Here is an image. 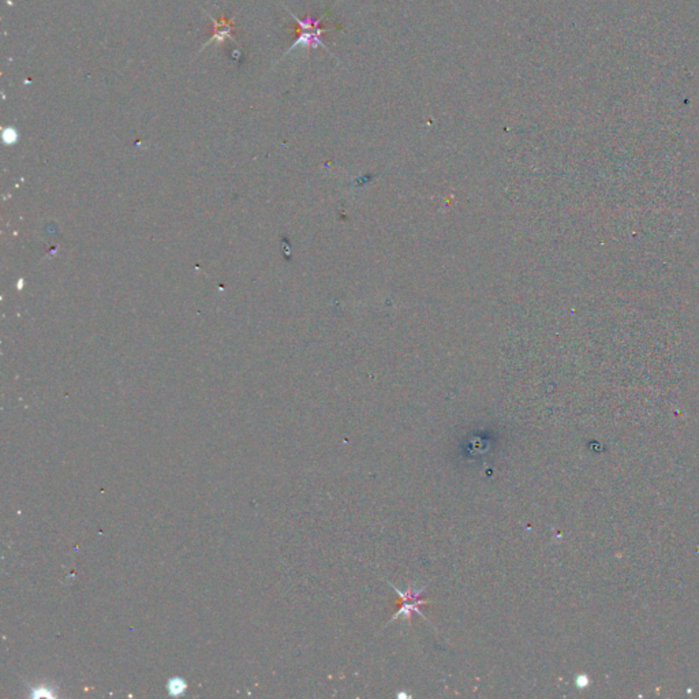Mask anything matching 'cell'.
I'll return each instance as SVG.
<instances>
[{
  "instance_id": "1",
  "label": "cell",
  "mask_w": 699,
  "mask_h": 699,
  "mask_svg": "<svg viewBox=\"0 0 699 699\" xmlns=\"http://www.w3.org/2000/svg\"><path fill=\"white\" fill-rule=\"evenodd\" d=\"M392 586H394V585H392ZM425 588H427V585H424L421 589H418V590H416V592H414L413 585H410V586L407 588V590H406V592H402V590H399V589H396V588L394 586L395 592H396V593H398V596L400 597L402 607H400V608L398 610V612L394 614V617L389 620V623H392L394 620H396V619H398V617H400V616H403L405 619H407V620H409V619H411V614H413V613H417V614H420L421 617L427 619V617L424 616L422 611H421V608H420L421 605H428V604H429V603H428V601H425V600H420V596L424 593ZM389 623H387V625H388ZM387 625H385V627H387Z\"/></svg>"
},
{
  "instance_id": "2",
  "label": "cell",
  "mask_w": 699,
  "mask_h": 699,
  "mask_svg": "<svg viewBox=\"0 0 699 699\" xmlns=\"http://www.w3.org/2000/svg\"><path fill=\"white\" fill-rule=\"evenodd\" d=\"M288 12L294 17V19L298 22V25H299V26H301V29H302V33H301L299 39H298V40L295 41V44H294V45L288 50V52H290V51H292V50H294L295 47H298V45H306V47H309V45H323V43H321V41H320V39H319V36L323 33V30L317 29V26H319L320 21H321L323 18H320L319 21H312V19H308V21H301V19H298V18H297V17H295L291 11H288Z\"/></svg>"
},
{
  "instance_id": "3",
  "label": "cell",
  "mask_w": 699,
  "mask_h": 699,
  "mask_svg": "<svg viewBox=\"0 0 699 699\" xmlns=\"http://www.w3.org/2000/svg\"><path fill=\"white\" fill-rule=\"evenodd\" d=\"M209 18H212V17L209 15ZM212 21H213V25H215V34H213V37H212V39H211V40H209V41H208V43L202 47V50H204L205 47L211 45L213 41L223 43L226 39H228V37L231 39V29H233V21H234V19H231V21H226V19H223V21H216V19H213V18H212Z\"/></svg>"
},
{
  "instance_id": "4",
  "label": "cell",
  "mask_w": 699,
  "mask_h": 699,
  "mask_svg": "<svg viewBox=\"0 0 699 699\" xmlns=\"http://www.w3.org/2000/svg\"><path fill=\"white\" fill-rule=\"evenodd\" d=\"M186 690V685L183 680L180 679H173L171 680V685H170V691L173 696H180L183 691Z\"/></svg>"
}]
</instances>
